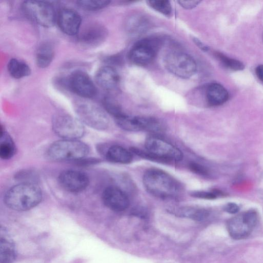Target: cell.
<instances>
[{
  "label": "cell",
  "mask_w": 263,
  "mask_h": 263,
  "mask_svg": "<svg viewBox=\"0 0 263 263\" xmlns=\"http://www.w3.org/2000/svg\"><path fill=\"white\" fill-rule=\"evenodd\" d=\"M142 181L147 192L158 198L176 197L181 191V184L175 178L158 168H151L146 170Z\"/></svg>",
  "instance_id": "cell-1"
},
{
  "label": "cell",
  "mask_w": 263,
  "mask_h": 263,
  "mask_svg": "<svg viewBox=\"0 0 263 263\" xmlns=\"http://www.w3.org/2000/svg\"><path fill=\"white\" fill-rule=\"evenodd\" d=\"M42 197V192L39 186L30 182H23L8 190L4 201L8 208L13 210L25 211L38 205Z\"/></svg>",
  "instance_id": "cell-2"
},
{
  "label": "cell",
  "mask_w": 263,
  "mask_h": 263,
  "mask_svg": "<svg viewBox=\"0 0 263 263\" xmlns=\"http://www.w3.org/2000/svg\"><path fill=\"white\" fill-rule=\"evenodd\" d=\"M89 152L88 146L78 140L62 139L49 147L47 155L54 161H77L84 158Z\"/></svg>",
  "instance_id": "cell-3"
},
{
  "label": "cell",
  "mask_w": 263,
  "mask_h": 263,
  "mask_svg": "<svg viewBox=\"0 0 263 263\" xmlns=\"http://www.w3.org/2000/svg\"><path fill=\"white\" fill-rule=\"evenodd\" d=\"M74 108L83 124L99 130L108 127L109 121L105 112L93 103L85 99L76 100Z\"/></svg>",
  "instance_id": "cell-4"
},
{
  "label": "cell",
  "mask_w": 263,
  "mask_h": 263,
  "mask_svg": "<svg viewBox=\"0 0 263 263\" xmlns=\"http://www.w3.org/2000/svg\"><path fill=\"white\" fill-rule=\"evenodd\" d=\"M23 12L32 21L46 28L53 26L57 15L50 2L42 1H25L22 5Z\"/></svg>",
  "instance_id": "cell-5"
},
{
  "label": "cell",
  "mask_w": 263,
  "mask_h": 263,
  "mask_svg": "<svg viewBox=\"0 0 263 263\" xmlns=\"http://www.w3.org/2000/svg\"><path fill=\"white\" fill-rule=\"evenodd\" d=\"M166 69L172 74L187 79L194 76L197 66L195 60L189 54L178 51L168 53L164 59Z\"/></svg>",
  "instance_id": "cell-6"
},
{
  "label": "cell",
  "mask_w": 263,
  "mask_h": 263,
  "mask_svg": "<svg viewBox=\"0 0 263 263\" xmlns=\"http://www.w3.org/2000/svg\"><path fill=\"white\" fill-rule=\"evenodd\" d=\"M258 219V214L253 210L238 214L228 220L227 229L229 234L235 239L245 238L251 233Z\"/></svg>",
  "instance_id": "cell-7"
},
{
  "label": "cell",
  "mask_w": 263,
  "mask_h": 263,
  "mask_svg": "<svg viewBox=\"0 0 263 263\" xmlns=\"http://www.w3.org/2000/svg\"><path fill=\"white\" fill-rule=\"evenodd\" d=\"M161 45L157 37H147L138 41L129 52L130 60L135 64L144 66L152 62Z\"/></svg>",
  "instance_id": "cell-8"
},
{
  "label": "cell",
  "mask_w": 263,
  "mask_h": 263,
  "mask_svg": "<svg viewBox=\"0 0 263 263\" xmlns=\"http://www.w3.org/2000/svg\"><path fill=\"white\" fill-rule=\"evenodd\" d=\"M52 126L54 132L62 139L78 140L85 134V128L82 122L66 114L55 116Z\"/></svg>",
  "instance_id": "cell-9"
},
{
  "label": "cell",
  "mask_w": 263,
  "mask_h": 263,
  "mask_svg": "<svg viewBox=\"0 0 263 263\" xmlns=\"http://www.w3.org/2000/svg\"><path fill=\"white\" fill-rule=\"evenodd\" d=\"M145 147L152 158L174 161H179L183 158V154L179 149L156 136L147 137Z\"/></svg>",
  "instance_id": "cell-10"
},
{
  "label": "cell",
  "mask_w": 263,
  "mask_h": 263,
  "mask_svg": "<svg viewBox=\"0 0 263 263\" xmlns=\"http://www.w3.org/2000/svg\"><path fill=\"white\" fill-rule=\"evenodd\" d=\"M121 128L131 132L146 130L153 132H159L163 126L157 119L147 117L130 116L126 114L115 119Z\"/></svg>",
  "instance_id": "cell-11"
},
{
  "label": "cell",
  "mask_w": 263,
  "mask_h": 263,
  "mask_svg": "<svg viewBox=\"0 0 263 263\" xmlns=\"http://www.w3.org/2000/svg\"><path fill=\"white\" fill-rule=\"evenodd\" d=\"M67 85L69 89L83 98H91L97 93L93 81L87 73L82 70L73 71L68 77Z\"/></svg>",
  "instance_id": "cell-12"
},
{
  "label": "cell",
  "mask_w": 263,
  "mask_h": 263,
  "mask_svg": "<svg viewBox=\"0 0 263 263\" xmlns=\"http://www.w3.org/2000/svg\"><path fill=\"white\" fill-rule=\"evenodd\" d=\"M59 184L63 189L71 193H79L88 186L89 179L87 175L81 171L67 170L60 173Z\"/></svg>",
  "instance_id": "cell-13"
},
{
  "label": "cell",
  "mask_w": 263,
  "mask_h": 263,
  "mask_svg": "<svg viewBox=\"0 0 263 263\" xmlns=\"http://www.w3.org/2000/svg\"><path fill=\"white\" fill-rule=\"evenodd\" d=\"M104 204L111 210L120 212L126 209L129 204L127 194L116 186H109L105 188L102 195Z\"/></svg>",
  "instance_id": "cell-14"
},
{
  "label": "cell",
  "mask_w": 263,
  "mask_h": 263,
  "mask_svg": "<svg viewBox=\"0 0 263 263\" xmlns=\"http://www.w3.org/2000/svg\"><path fill=\"white\" fill-rule=\"evenodd\" d=\"M57 21L61 30L68 35H74L80 29L82 18L74 10L62 9L58 13Z\"/></svg>",
  "instance_id": "cell-15"
},
{
  "label": "cell",
  "mask_w": 263,
  "mask_h": 263,
  "mask_svg": "<svg viewBox=\"0 0 263 263\" xmlns=\"http://www.w3.org/2000/svg\"><path fill=\"white\" fill-rule=\"evenodd\" d=\"M107 35V31L102 25L95 23L89 25L80 33L78 40L87 46H93L102 43Z\"/></svg>",
  "instance_id": "cell-16"
},
{
  "label": "cell",
  "mask_w": 263,
  "mask_h": 263,
  "mask_svg": "<svg viewBox=\"0 0 263 263\" xmlns=\"http://www.w3.org/2000/svg\"><path fill=\"white\" fill-rule=\"evenodd\" d=\"M95 80L101 88L108 91L115 90L119 83V77L117 72L109 66H105L99 68L96 73Z\"/></svg>",
  "instance_id": "cell-17"
},
{
  "label": "cell",
  "mask_w": 263,
  "mask_h": 263,
  "mask_svg": "<svg viewBox=\"0 0 263 263\" xmlns=\"http://www.w3.org/2000/svg\"><path fill=\"white\" fill-rule=\"evenodd\" d=\"M1 228L0 239L1 263H12L16 257V251L12 240Z\"/></svg>",
  "instance_id": "cell-18"
},
{
  "label": "cell",
  "mask_w": 263,
  "mask_h": 263,
  "mask_svg": "<svg viewBox=\"0 0 263 263\" xmlns=\"http://www.w3.org/2000/svg\"><path fill=\"white\" fill-rule=\"evenodd\" d=\"M229 97L227 90L219 83H211L207 87L206 99L211 106L223 104L228 100Z\"/></svg>",
  "instance_id": "cell-19"
},
{
  "label": "cell",
  "mask_w": 263,
  "mask_h": 263,
  "mask_svg": "<svg viewBox=\"0 0 263 263\" xmlns=\"http://www.w3.org/2000/svg\"><path fill=\"white\" fill-rule=\"evenodd\" d=\"M106 158L109 161L127 164L130 163L133 159L130 152L120 145H112L109 147L105 154Z\"/></svg>",
  "instance_id": "cell-20"
},
{
  "label": "cell",
  "mask_w": 263,
  "mask_h": 263,
  "mask_svg": "<svg viewBox=\"0 0 263 263\" xmlns=\"http://www.w3.org/2000/svg\"><path fill=\"white\" fill-rule=\"evenodd\" d=\"M54 55L53 46L49 43L41 44L36 50L35 62L40 68H46L52 62Z\"/></svg>",
  "instance_id": "cell-21"
},
{
  "label": "cell",
  "mask_w": 263,
  "mask_h": 263,
  "mask_svg": "<svg viewBox=\"0 0 263 263\" xmlns=\"http://www.w3.org/2000/svg\"><path fill=\"white\" fill-rule=\"evenodd\" d=\"M7 69L10 75L15 79L27 77L31 73L29 65L24 61L13 58L8 62Z\"/></svg>",
  "instance_id": "cell-22"
},
{
  "label": "cell",
  "mask_w": 263,
  "mask_h": 263,
  "mask_svg": "<svg viewBox=\"0 0 263 263\" xmlns=\"http://www.w3.org/2000/svg\"><path fill=\"white\" fill-rule=\"evenodd\" d=\"M16 147L12 139L1 128L0 157L3 160L11 158L15 154Z\"/></svg>",
  "instance_id": "cell-23"
},
{
  "label": "cell",
  "mask_w": 263,
  "mask_h": 263,
  "mask_svg": "<svg viewBox=\"0 0 263 263\" xmlns=\"http://www.w3.org/2000/svg\"><path fill=\"white\" fill-rule=\"evenodd\" d=\"M148 26L147 20L141 15L132 16L127 21V30L132 34L137 35L143 33L146 31Z\"/></svg>",
  "instance_id": "cell-24"
},
{
  "label": "cell",
  "mask_w": 263,
  "mask_h": 263,
  "mask_svg": "<svg viewBox=\"0 0 263 263\" xmlns=\"http://www.w3.org/2000/svg\"><path fill=\"white\" fill-rule=\"evenodd\" d=\"M176 212L180 215L198 220L205 219L209 215L205 209L195 207L181 208Z\"/></svg>",
  "instance_id": "cell-25"
},
{
  "label": "cell",
  "mask_w": 263,
  "mask_h": 263,
  "mask_svg": "<svg viewBox=\"0 0 263 263\" xmlns=\"http://www.w3.org/2000/svg\"><path fill=\"white\" fill-rule=\"evenodd\" d=\"M103 104L105 110L115 119L125 114L118 103L110 96H106L103 98Z\"/></svg>",
  "instance_id": "cell-26"
},
{
  "label": "cell",
  "mask_w": 263,
  "mask_h": 263,
  "mask_svg": "<svg viewBox=\"0 0 263 263\" xmlns=\"http://www.w3.org/2000/svg\"><path fill=\"white\" fill-rule=\"evenodd\" d=\"M110 1L81 0L77 2V5L81 8L88 11H95L101 9L109 4Z\"/></svg>",
  "instance_id": "cell-27"
},
{
  "label": "cell",
  "mask_w": 263,
  "mask_h": 263,
  "mask_svg": "<svg viewBox=\"0 0 263 263\" xmlns=\"http://www.w3.org/2000/svg\"><path fill=\"white\" fill-rule=\"evenodd\" d=\"M216 57L226 67L233 70H242L245 68L244 64L240 61L230 58L223 54L216 52Z\"/></svg>",
  "instance_id": "cell-28"
},
{
  "label": "cell",
  "mask_w": 263,
  "mask_h": 263,
  "mask_svg": "<svg viewBox=\"0 0 263 263\" xmlns=\"http://www.w3.org/2000/svg\"><path fill=\"white\" fill-rule=\"evenodd\" d=\"M146 2L153 9L165 16H170L172 13V6L168 1L153 0Z\"/></svg>",
  "instance_id": "cell-29"
},
{
  "label": "cell",
  "mask_w": 263,
  "mask_h": 263,
  "mask_svg": "<svg viewBox=\"0 0 263 263\" xmlns=\"http://www.w3.org/2000/svg\"><path fill=\"white\" fill-rule=\"evenodd\" d=\"M222 193L219 190H214L211 191H197L192 192L191 196L198 198L213 199L217 196L222 195Z\"/></svg>",
  "instance_id": "cell-30"
},
{
  "label": "cell",
  "mask_w": 263,
  "mask_h": 263,
  "mask_svg": "<svg viewBox=\"0 0 263 263\" xmlns=\"http://www.w3.org/2000/svg\"><path fill=\"white\" fill-rule=\"evenodd\" d=\"M189 167L191 171L200 175H207L208 170L203 165L195 162H191Z\"/></svg>",
  "instance_id": "cell-31"
},
{
  "label": "cell",
  "mask_w": 263,
  "mask_h": 263,
  "mask_svg": "<svg viewBox=\"0 0 263 263\" xmlns=\"http://www.w3.org/2000/svg\"><path fill=\"white\" fill-rule=\"evenodd\" d=\"M201 1L192 0V1H178V3L183 8L186 9H191L196 7Z\"/></svg>",
  "instance_id": "cell-32"
},
{
  "label": "cell",
  "mask_w": 263,
  "mask_h": 263,
  "mask_svg": "<svg viewBox=\"0 0 263 263\" xmlns=\"http://www.w3.org/2000/svg\"><path fill=\"white\" fill-rule=\"evenodd\" d=\"M223 209L228 213L236 214L239 211V206L235 203L229 202L224 205Z\"/></svg>",
  "instance_id": "cell-33"
},
{
  "label": "cell",
  "mask_w": 263,
  "mask_h": 263,
  "mask_svg": "<svg viewBox=\"0 0 263 263\" xmlns=\"http://www.w3.org/2000/svg\"><path fill=\"white\" fill-rule=\"evenodd\" d=\"M255 73L258 78L263 82V64L259 65L256 68Z\"/></svg>",
  "instance_id": "cell-34"
},
{
  "label": "cell",
  "mask_w": 263,
  "mask_h": 263,
  "mask_svg": "<svg viewBox=\"0 0 263 263\" xmlns=\"http://www.w3.org/2000/svg\"><path fill=\"white\" fill-rule=\"evenodd\" d=\"M194 42L197 45V46L200 48L201 49L204 51L208 50V47L205 46L204 44H203L200 40L196 37L193 38Z\"/></svg>",
  "instance_id": "cell-35"
},
{
  "label": "cell",
  "mask_w": 263,
  "mask_h": 263,
  "mask_svg": "<svg viewBox=\"0 0 263 263\" xmlns=\"http://www.w3.org/2000/svg\"><path fill=\"white\" fill-rule=\"evenodd\" d=\"M262 40H263V35H262Z\"/></svg>",
  "instance_id": "cell-36"
}]
</instances>
